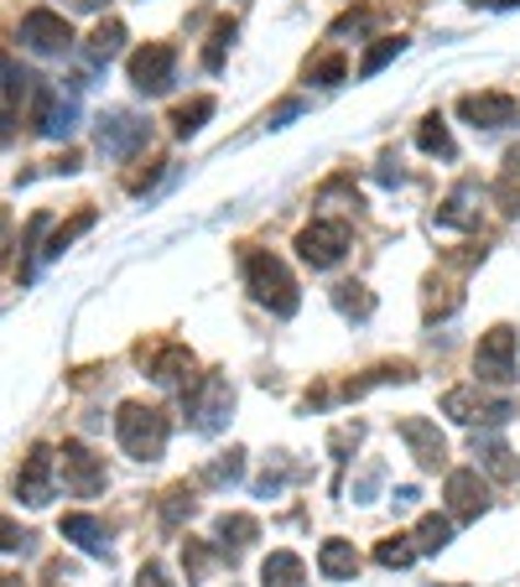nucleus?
<instances>
[{"label": "nucleus", "instance_id": "obj_33", "mask_svg": "<svg viewBox=\"0 0 520 587\" xmlns=\"http://www.w3.org/2000/svg\"><path fill=\"white\" fill-rule=\"evenodd\" d=\"M406 53V37H381V42H370V53L360 58V79H375L381 68H391V63Z\"/></svg>", "mask_w": 520, "mask_h": 587}, {"label": "nucleus", "instance_id": "obj_15", "mask_svg": "<svg viewBox=\"0 0 520 587\" xmlns=\"http://www.w3.org/2000/svg\"><path fill=\"white\" fill-rule=\"evenodd\" d=\"M442 494H448L453 520H479L484 509H489V489H484L479 469H453L448 473V484H442Z\"/></svg>", "mask_w": 520, "mask_h": 587}, {"label": "nucleus", "instance_id": "obj_9", "mask_svg": "<svg viewBox=\"0 0 520 587\" xmlns=\"http://www.w3.org/2000/svg\"><path fill=\"white\" fill-rule=\"evenodd\" d=\"M58 458H63V489L74 494V499L104 494V484H110V478H104V458H94L83 442H63Z\"/></svg>", "mask_w": 520, "mask_h": 587}, {"label": "nucleus", "instance_id": "obj_45", "mask_svg": "<svg viewBox=\"0 0 520 587\" xmlns=\"http://www.w3.org/2000/svg\"><path fill=\"white\" fill-rule=\"evenodd\" d=\"M53 172H79V151H68V157L53 161Z\"/></svg>", "mask_w": 520, "mask_h": 587}, {"label": "nucleus", "instance_id": "obj_2", "mask_svg": "<svg viewBox=\"0 0 520 587\" xmlns=\"http://www.w3.org/2000/svg\"><path fill=\"white\" fill-rule=\"evenodd\" d=\"M115 437H121L125 458L136 463H157L167 452V437H172V421L161 406H146V400H125L121 416H115Z\"/></svg>", "mask_w": 520, "mask_h": 587}, {"label": "nucleus", "instance_id": "obj_36", "mask_svg": "<svg viewBox=\"0 0 520 587\" xmlns=\"http://www.w3.org/2000/svg\"><path fill=\"white\" fill-rule=\"evenodd\" d=\"M343 79H349V63H343V53H328V58L307 63V83H318V89H339Z\"/></svg>", "mask_w": 520, "mask_h": 587}, {"label": "nucleus", "instance_id": "obj_3", "mask_svg": "<svg viewBox=\"0 0 520 587\" xmlns=\"http://www.w3.org/2000/svg\"><path fill=\"white\" fill-rule=\"evenodd\" d=\"M182 416H188V427L203 431V437L224 431L229 416H235V385H229L224 374H193V380L182 385Z\"/></svg>", "mask_w": 520, "mask_h": 587}, {"label": "nucleus", "instance_id": "obj_39", "mask_svg": "<svg viewBox=\"0 0 520 587\" xmlns=\"http://www.w3.org/2000/svg\"><path fill=\"white\" fill-rule=\"evenodd\" d=\"M297 115H307V99H281L276 110L265 115V131H281L286 120H297Z\"/></svg>", "mask_w": 520, "mask_h": 587}, {"label": "nucleus", "instance_id": "obj_19", "mask_svg": "<svg viewBox=\"0 0 520 587\" xmlns=\"http://www.w3.org/2000/svg\"><path fill=\"white\" fill-rule=\"evenodd\" d=\"M260 587H307V567L297 551H271L260 562Z\"/></svg>", "mask_w": 520, "mask_h": 587}, {"label": "nucleus", "instance_id": "obj_44", "mask_svg": "<svg viewBox=\"0 0 520 587\" xmlns=\"http://www.w3.org/2000/svg\"><path fill=\"white\" fill-rule=\"evenodd\" d=\"M468 5H474V11H516L520 0H468Z\"/></svg>", "mask_w": 520, "mask_h": 587}, {"label": "nucleus", "instance_id": "obj_7", "mask_svg": "<svg viewBox=\"0 0 520 587\" xmlns=\"http://www.w3.org/2000/svg\"><path fill=\"white\" fill-rule=\"evenodd\" d=\"M297 255L313 266V271H328L349 255V224L343 218H313L307 229L297 235Z\"/></svg>", "mask_w": 520, "mask_h": 587}, {"label": "nucleus", "instance_id": "obj_8", "mask_svg": "<svg viewBox=\"0 0 520 587\" xmlns=\"http://www.w3.org/2000/svg\"><path fill=\"white\" fill-rule=\"evenodd\" d=\"M16 42L26 47V53H42V58H58V53H68L74 47V26L58 16V11H47V5H37V11H26L16 26Z\"/></svg>", "mask_w": 520, "mask_h": 587}, {"label": "nucleus", "instance_id": "obj_31", "mask_svg": "<svg viewBox=\"0 0 520 587\" xmlns=\"http://www.w3.org/2000/svg\"><path fill=\"white\" fill-rule=\"evenodd\" d=\"M334 307H339L343 317H354V323H364V317L375 313V296L364 292L360 281H343V286H334Z\"/></svg>", "mask_w": 520, "mask_h": 587}, {"label": "nucleus", "instance_id": "obj_16", "mask_svg": "<svg viewBox=\"0 0 520 587\" xmlns=\"http://www.w3.org/2000/svg\"><path fill=\"white\" fill-rule=\"evenodd\" d=\"M63 541H74L83 556H104L110 562V526L94 520V515H83V509L63 515Z\"/></svg>", "mask_w": 520, "mask_h": 587}, {"label": "nucleus", "instance_id": "obj_42", "mask_svg": "<svg viewBox=\"0 0 520 587\" xmlns=\"http://www.w3.org/2000/svg\"><path fill=\"white\" fill-rule=\"evenodd\" d=\"M375 484H381V469H364V478H360V484H354V499H360V505H364V499L375 494Z\"/></svg>", "mask_w": 520, "mask_h": 587}, {"label": "nucleus", "instance_id": "obj_4", "mask_svg": "<svg viewBox=\"0 0 520 587\" xmlns=\"http://www.w3.org/2000/svg\"><path fill=\"white\" fill-rule=\"evenodd\" d=\"M442 416H453L459 427H505V421L516 416V406L484 395L479 385H459V391L442 395Z\"/></svg>", "mask_w": 520, "mask_h": 587}, {"label": "nucleus", "instance_id": "obj_21", "mask_svg": "<svg viewBox=\"0 0 520 587\" xmlns=\"http://www.w3.org/2000/svg\"><path fill=\"white\" fill-rule=\"evenodd\" d=\"M214 120V94H199V99H188V104H178L172 110V136L178 140H193Z\"/></svg>", "mask_w": 520, "mask_h": 587}, {"label": "nucleus", "instance_id": "obj_23", "mask_svg": "<svg viewBox=\"0 0 520 587\" xmlns=\"http://www.w3.org/2000/svg\"><path fill=\"white\" fill-rule=\"evenodd\" d=\"M411 541H417L421 556H438V551H448V541H453V520H448V515H421Z\"/></svg>", "mask_w": 520, "mask_h": 587}, {"label": "nucleus", "instance_id": "obj_32", "mask_svg": "<svg viewBox=\"0 0 520 587\" xmlns=\"http://www.w3.org/2000/svg\"><path fill=\"white\" fill-rule=\"evenodd\" d=\"M417 556H421V551H417V541H411V535H385L381 546H375V562H381V567H391V572H406Z\"/></svg>", "mask_w": 520, "mask_h": 587}, {"label": "nucleus", "instance_id": "obj_22", "mask_svg": "<svg viewBox=\"0 0 520 587\" xmlns=\"http://www.w3.org/2000/svg\"><path fill=\"white\" fill-rule=\"evenodd\" d=\"M193 515H199V499H193V489H188V484H178V489L161 494V530H167V535H172V530H182Z\"/></svg>", "mask_w": 520, "mask_h": 587}, {"label": "nucleus", "instance_id": "obj_34", "mask_svg": "<svg viewBox=\"0 0 520 587\" xmlns=\"http://www.w3.org/2000/svg\"><path fill=\"white\" fill-rule=\"evenodd\" d=\"M474 458H479V463L495 473V478H510V473H516V463H510V448H505V442H495V437H474Z\"/></svg>", "mask_w": 520, "mask_h": 587}, {"label": "nucleus", "instance_id": "obj_25", "mask_svg": "<svg viewBox=\"0 0 520 587\" xmlns=\"http://www.w3.org/2000/svg\"><path fill=\"white\" fill-rule=\"evenodd\" d=\"M94 224H100V214H94V208H79L68 224H58V229H53V239H47V250H42V255H47V260H63V250H68L79 235H89Z\"/></svg>", "mask_w": 520, "mask_h": 587}, {"label": "nucleus", "instance_id": "obj_27", "mask_svg": "<svg viewBox=\"0 0 520 587\" xmlns=\"http://www.w3.org/2000/svg\"><path fill=\"white\" fill-rule=\"evenodd\" d=\"M391 380H396V385H406V380H417V370H411L406 359H400V364H375V370L364 374V380H349V385H343V395L354 400V395L375 391V385H391Z\"/></svg>", "mask_w": 520, "mask_h": 587}, {"label": "nucleus", "instance_id": "obj_43", "mask_svg": "<svg viewBox=\"0 0 520 587\" xmlns=\"http://www.w3.org/2000/svg\"><path fill=\"white\" fill-rule=\"evenodd\" d=\"M26 546H32V535H21V530L11 526V520H5V551L16 556V551H26Z\"/></svg>", "mask_w": 520, "mask_h": 587}, {"label": "nucleus", "instance_id": "obj_46", "mask_svg": "<svg viewBox=\"0 0 520 587\" xmlns=\"http://www.w3.org/2000/svg\"><path fill=\"white\" fill-rule=\"evenodd\" d=\"M381 182H400V167H396V161H391V157L381 161Z\"/></svg>", "mask_w": 520, "mask_h": 587}, {"label": "nucleus", "instance_id": "obj_30", "mask_svg": "<svg viewBox=\"0 0 520 587\" xmlns=\"http://www.w3.org/2000/svg\"><path fill=\"white\" fill-rule=\"evenodd\" d=\"M121 47H125V26H121V21H104L100 32L89 37V68H104V63L115 58Z\"/></svg>", "mask_w": 520, "mask_h": 587}, {"label": "nucleus", "instance_id": "obj_28", "mask_svg": "<svg viewBox=\"0 0 520 587\" xmlns=\"http://www.w3.org/2000/svg\"><path fill=\"white\" fill-rule=\"evenodd\" d=\"M240 478H245V452L240 448L224 452V458H214V463L203 469V484H208V489H235Z\"/></svg>", "mask_w": 520, "mask_h": 587}, {"label": "nucleus", "instance_id": "obj_13", "mask_svg": "<svg viewBox=\"0 0 520 587\" xmlns=\"http://www.w3.org/2000/svg\"><path fill=\"white\" fill-rule=\"evenodd\" d=\"M459 115L468 120L474 131H510V125L520 120V99L500 94V89H489V94H463Z\"/></svg>", "mask_w": 520, "mask_h": 587}, {"label": "nucleus", "instance_id": "obj_26", "mask_svg": "<svg viewBox=\"0 0 520 587\" xmlns=\"http://www.w3.org/2000/svg\"><path fill=\"white\" fill-rule=\"evenodd\" d=\"M417 146L427 151V157H442V161L459 157V146H453V136H448L442 115H427V120H421V125H417Z\"/></svg>", "mask_w": 520, "mask_h": 587}, {"label": "nucleus", "instance_id": "obj_14", "mask_svg": "<svg viewBox=\"0 0 520 587\" xmlns=\"http://www.w3.org/2000/svg\"><path fill=\"white\" fill-rule=\"evenodd\" d=\"M396 437L411 448V458H417V469L438 473L442 463H448V437L438 431V421H427V416H400L396 421Z\"/></svg>", "mask_w": 520, "mask_h": 587}, {"label": "nucleus", "instance_id": "obj_41", "mask_svg": "<svg viewBox=\"0 0 520 587\" xmlns=\"http://www.w3.org/2000/svg\"><path fill=\"white\" fill-rule=\"evenodd\" d=\"M136 587H178V583H167V572H161V562H146L136 577Z\"/></svg>", "mask_w": 520, "mask_h": 587}, {"label": "nucleus", "instance_id": "obj_37", "mask_svg": "<svg viewBox=\"0 0 520 587\" xmlns=\"http://www.w3.org/2000/svg\"><path fill=\"white\" fill-rule=\"evenodd\" d=\"M229 47H235V21H219V26H214V37H208V47H203V68H208V74H219Z\"/></svg>", "mask_w": 520, "mask_h": 587}, {"label": "nucleus", "instance_id": "obj_20", "mask_svg": "<svg viewBox=\"0 0 520 587\" xmlns=\"http://www.w3.org/2000/svg\"><path fill=\"white\" fill-rule=\"evenodd\" d=\"M214 535H219V551L229 556V562H235V556H240V551L260 535V520H256V515H219Z\"/></svg>", "mask_w": 520, "mask_h": 587}, {"label": "nucleus", "instance_id": "obj_24", "mask_svg": "<svg viewBox=\"0 0 520 587\" xmlns=\"http://www.w3.org/2000/svg\"><path fill=\"white\" fill-rule=\"evenodd\" d=\"M495 203H500L505 214H520V146L505 151V167L495 177Z\"/></svg>", "mask_w": 520, "mask_h": 587}, {"label": "nucleus", "instance_id": "obj_1", "mask_svg": "<svg viewBox=\"0 0 520 587\" xmlns=\"http://www.w3.org/2000/svg\"><path fill=\"white\" fill-rule=\"evenodd\" d=\"M245 286H250V296H256L271 317H297L302 292H297V275L286 271L281 255H271V250L245 255Z\"/></svg>", "mask_w": 520, "mask_h": 587}, {"label": "nucleus", "instance_id": "obj_17", "mask_svg": "<svg viewBox=\"0 0 520 587\" xmlns=\"http://www.w3.org/2000/svg\"><path fill=\"white\" fill-rule=\"evenodd\" d=\"M442 229H479V182H459L438 208Z\"/></svg>", "mask_w": 520, "mask_h": 587}, {"label": "nucleus", "instance_id": "obj_11", "mask_svg": "<svg viewBox=\"0 0 520 587\" xmlns=\"http://www.w3.org/2000/svg\"><path fill=\"white\" fill-rule=\"evenodd\" d=\"M146 140H151V125H146L140 115H131V110H110V115L100 120V151L110 161L136 157Z\"/></svg>", "mask_w": 520, "mask_h": 587}, {"label": "nucleus", "instance_id": "obj_35", "mask_svg": "<svg viewBox=\"0 0 520 587\" xmlns=\"http://www.w3.org/2000/svg\"><path fill=\"white\" fill-rule=\"evenodd\" d=\"M214 562H219V551L208 546V541H188V546H182V572H188V587L203 583Z\"/></svg>", "mask_w": 520, "mask_h": 587}, {"label": "nucleus", "instance_id": "obj_47", "mask_svg": "<svg viewBox=\"0 0 520 587\" xmlns=\"http://www.w3.org/2000/svg\"><path fill=\"white\" fill-rule=\"evenodd\" d=\"M68 5H74V11H100L104 0H68Z\"/></svg>", "mask_w": 520, "mask_h": 587}, {"label": "nucleus", "instance_id": "obj_29", "mask_svg": "<svg viewBox=\"0 0 520 587\" xmlns=\"http://www.w3.org/2000/svg\"><path fill=\"white\" fill-rule=\"evenodd\" d=\"M182 374H193V353L188 349H161L151 359V380L157 385H182Z\"/></svg>", "mask_w": 520, "mask_h": 587}, {"label": "nucleus", "instance_id": "obj_6", "mask_svg": "<svg viewBox=\"0 0 520 587\" xmlns=\"http://www.w3.org/2000/svg\"><path fill=\"white\" fill-rule=\"evenodd\" d=\"M125 74H131V83L140 94H167L178 83V53L167 42H146V47H136L125 58Z\"/></svg>", "mask_w": 520, "mask_h": 587}, {"label": "nucleus", "instance_id": "obj_18", "mask_svg": "<svg viewBox=\"0 0 520 587\" xmlns=\"http://www.w3.org/2000/svg\"><path fill=\"white\" fill-rule=\"evenodd\" d=\"M318 572L328 577V583H354V577H360V551H354V541L328 535V541L318 546Z\"/></svg>", "mask_w": 520, "mask_h": 587}, {"label": "nucleus", "instance_id": "obj_5", "mask_svg": "<svg viewBox=\"0 0 520 587\" xmlns=\"http://www.w3.org/2000/svg\"><path fill=\"white\" fill-rule=\"evenodd\" d=\"M516 353H520V338L510 323L489 328V334L479 338V349H474V374H479V385H510V380H516Z\"/></svg>", "mask_w": 520, "mask_h": 587}, {"label": "nucleus", "instance_id": "obj_40", "mask_svg": "<svg viewBox=\"0 0 520 587\" xmlns=\"http://www.w3.org/2000/svg\"><path fill=\"white\" fill-rule=\"evenodd\" d=\"M286 478H292V469L265 473V478H256V494H260V499H271V494H281V489H286Z\"/></svg>", "mask_w": 520, "mask_h": 587}, {"label": "nucleus", "instance_id": "obj_12", "mask_svg": "<svg viewBox=\"0 0 520 587\" xmlns=\"http://www.w3.org/2000/svg\"><path fill=\"white\" fill-rule=\"evenodd\" d=\"M53 469H58V452L47 448V442H37V448L26 452V463H21V473H16V499L21 505H32V509H42V505H53Z\"/></svg>", "mask_w": 520, "mask_h": 587}, {"label": "nucleus", "instance_id": "obj_10", "mask_svg": "<svg viewBox=\"0 0 520 587\" xmlns=\"http://www.w3.org/2000/svg\"><path fill=\"white\" fill-rule=\"evenodd\" d=\"M74 120H79V104L63 99V89H53V83H37V94H32V131L47 140H68L74 136Z\"/></svg>", "mask_w": 520, "mask_h": 587}, {"label": "nucleus", "instance_id": "obj_38", "mask_svg": "<svg viewBox=\"0 0 520 587\" xmlns=\"http://www.w3.org/2000/svg\"><path fill=\"white\" fill-rule=\"evenodd\" d=\"M42 229H47V214H37L32 224H26V239H21V286L32 281V250H37V239H42Z\"/></svg>", "mask_w": 520, "mask_h": 587}, {"label": "nucleus", "instance_id": "obj_48", "mask_svg": "<svg viewBox=\"0 0 520 587\" xmlns=\"http://www.w3.org/2000/svg\"><path fill=\"white\" fill-rule=\"evenodd\" d=\"M5 587H21V583H16V577H5Z\"/></svg>", "mask_w": 520, "mask_h": 587}]
</instances>
